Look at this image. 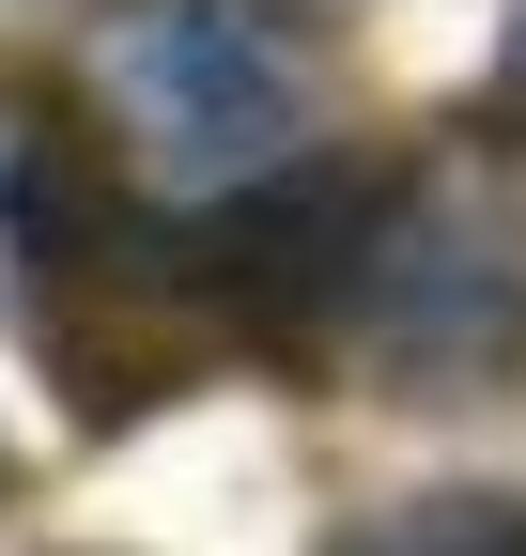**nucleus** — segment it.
I'll list each match as a JSON object with an SVG mask.
<instances>
[{
  "label": "nucleus",
  "mask_w": 526,
  "mask_h": 556,
  "mask_svg": "<svg viewBox=\"0 0 526 556\" xmlns=\"http://www.w3.org/2000/svg\"><path fill=\"white\" fill-rule=\"evenodd\" d=\"M403 155H356V139H325V155H263L233 170L202 217L171 232V294L202 309H248V325H325L356 309L387 248H403Z\"/></svg>",
  "instance_id": "1"
},
{
  "label": "nucleus",
  "mask_w": 526,
  "mask_h": 556,
  "mask_svg": "<svg viewBox=\"0 0 526 556\" xmlns=\"http://www.w3.org/2000/svg\"><path fill=\"white\" fill-rule=\"evenodd\" d=\"M124 93H140V124L202 186L295 155V47H279L263 0H155L140 31H124Z\"/></svg>",
  "instance_id": "2"
},
{
  "label": "nucleus",
  "mask_w": 526,
  "mask_h": 556,
  "mask_svg": "<svg viewBox=\"0 0 526 556\" xmlns=\"http://www.w3.org/2000/svg\"><path fill=\"white\" fill-rule=\"evenodd\" d=\"M341 556H526V495H403L341 526Z\"/></svg>",
  "instance_id": "3"
}]
</instances>
